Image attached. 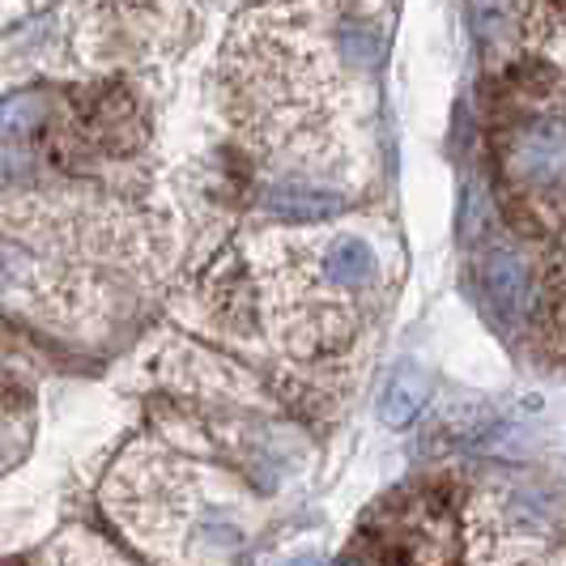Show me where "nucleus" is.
Here are the masks:
<instances>
[{
  "label": "nucleus",
  "mask_w": 566,
  "mask_h": 566,
  "mask_svg": "<svg viewBox=\"0 0 566 566\" xmlns=\"http://www.w3.org/2000/svg\"><path fill=\"white\" fill-rule=\"evenodd\" d=\"M269 209L285 213V218H328L340 209V192L319 188V184H303V179H282L269 188Z\"/></svg>",
  "instance_id": "20e7f679"
},
{
  "label": "nucleus",
  "mask_w": 566,
  "mask_h": 566,
  "mask_svg": "<svg viewBox=\"0 0 566 566\" xmlns=\"http://www.w3.org/2000/svg\"><path fill=\"white\" fill-rule=\"evenodd\" d=\"M142 142L137 98L124 85H94L69 107V119L60 128V149L69 163H94L128 154Z\"/></svg>",
  "instance_id": "f257e3e1"
},
{
  "label": "nucleus",
  "mask_w": 566,
  "mask_h": 566,
  "mask_svg": "<svg viewBox=\"0 0 566 566\" xmlns=\"http://www.w3.org/2000/svg\"><path fill=\"white\" fill-rule=\"evenodd\" d=\"M324 273H328L333 285L358 290V285H367L375 277V255H370V248L363 239L340 234V239H333V248L324 252Z\"/></svg>",
  "instance_id": "39448f33"
},
{
  "label": "nucleus",
  "mask_w": 566,
  "mask_h": 566,
  "mask_svg": "<svg viewBox=\"0 0 566 566\" xmlns=\"http://www.w3.org/2000/svg\"><path fill=\"white\" fill-rule=\"evenodd\" d=\"M482 290L490 298V307H499L503 315L524 312L528 303V273L511 252H490L482 260Z\"/></svg>",
  "instance_id": "7ed1b4c3"
},
{
  "label": "nucleus",
  "mask_w": 566,
  "mask_h": 566,
  "mask_svg": "<svg viewBox=\"0 0 566 566\" xmlns=\"http://www.w3.org/2000/svg\"><path fill=\"white\" fill-rule=\"evenodd\" d=\"M379 56V34L375 30H340V60L349 69H370Z\"/></svg>",
  "instance_id": "0eeeda50"
},
{
  "label": "nucleus",
  "mask_w": 566,
  "mask_h": 566,
  "mask_svg": "<svg viewBox=\"0 0 566 566\" xmlns=\"http://www.w3.org/2000/svg\"><path fill=\"white\" fill-rule=\"evenodd\" d=\"M209 307L218 319H227L234 333H243V337L255 333V294L239 269H218L209 277Z\"/></svg>",
  "instance_id": "f03ea898"
},
{
  "label": "nucleus",
  "mask_w": 566,
  "mask_h": 566,
  "mask_svg": "<svg viewBox=\"0 0 566 566\" xmlns=\"http://www.w3.org/2000/svg\"><path fill=\"white\" fill-rule=\"evenodd\" d=\"M426 392H430V379L426 370L418 367H400L384 392V422L388 426H409L418 418V409L426 405Z\"/></svg>",
  "instance_id": "423d86ee"
}]
</instances>
